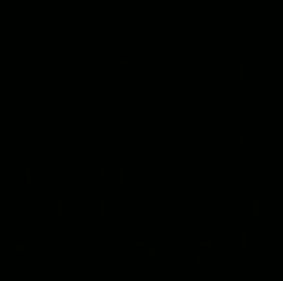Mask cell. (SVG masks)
<instances>
[{"label":"cell","instance_id":"cell-1","mask_svg":"<svg viewBox=\"0 0 283 281\" xmlns=\"http://www.w3.org/2000/svg\"><path fill=\"white\" fill-rule=\"evenodd\" d=\"M27 185H31V171L27 169Z\"/></svg>","mask_w":283,"mask_h":281},{"label":"cell","instance_id":"cell-2","mask_svg":"<svg viewBox=\"0 0 283 281\" xmlns=\"http://www.w3.org/2000/svg\"><path fill=\"white\" fill-rule=\"evenodd\" d=\"M58 216H62V202L58 200Z\"/></svg>","mask_w":283,"mask_h":281}]
</instances>
